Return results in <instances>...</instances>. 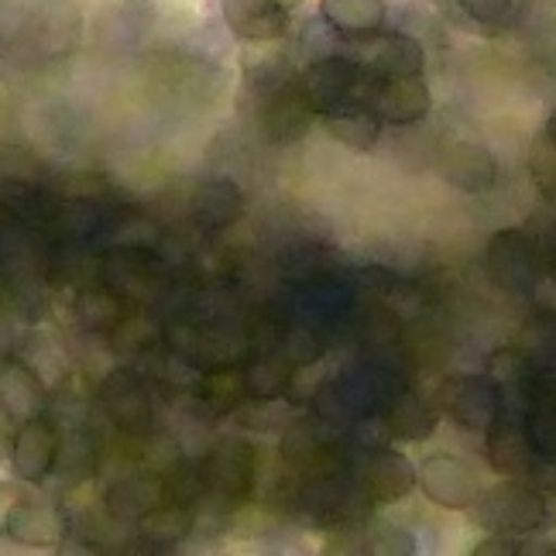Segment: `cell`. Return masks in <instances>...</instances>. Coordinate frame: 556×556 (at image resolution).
Masks as SVG:
<instances>
[{"instance_id":"cell-29","label":"cell","mask_w":556,"mask_h":556,"mask_svg":"<svg viewBox=\"0 0 556 556\" xmlns=\"http://www.w3.org/2000/svg\"><path fill=\"white\" fill-rule=\"evenodd\" d=\"M21 498H25V491H21L14 481H0V536L11 532V519H14V508Z\"/></svg>"},{"instance_id":"cell-23","label":"cell","mask_w":556,"mask_h":556,"mask_svg":"<svg viewBox=\"0 0 556 556\" xmlns=\"http://www.w3.org/2000/svg\"><path fill=\"white\" fill-rule=\"evenodd\" d=\"M192 519L186 505H155L152 511L141 516V540L152 546H176L179 540H186Z\"/></svg>"},{"instance_id":"cell-19","label":"cell","mask_w":556,"mask_h":556,"mask_svg":"<svg viewBox=\"0 0 556 556\" xmlns=\"http://www.w3.org/2000/svg\"><path fill=\"white\" fill-rule=\"evenodd\" d=\"M206 484L217 491V495H233V491H244L251 484V451L241 443H224L213 451L203 470Z\"/></svg>"},{"instance_id":"cell-24","label":"cell","mask_w":556,"mask_h":556,"mask_svg":"<svg viewBox=\"0 0 556 556\" xmlns=\"http://www.w3.org/2000/svg\"><path fill=\"white\" fill-rule=\"evenodd\" d=\"M0 206L11 210L14 217L41 220V217H49L55 203L46 189H38L25 179H14V176H0Z\"/></svg>"},{"instance_id":"cell-25","label":"cell","mask_w":556,"mask_h":556,"mask_svg":"<svg viewBox=\"0 0 556 556\" xmlns=\"http://www.w3.org/2000/svg\"><path fill=\"white\" fill-rule=\"evenodd\" d=\"M292 384V361L289 357H262L254 361L244 375V389L258 399H278Z\"/></svg>"},{"instance_id":"cell-27","label":"cell","mask_w":556,"mask_h":556,"mask_svg":"<svg viewBox=\"0 0 556 556\" xmlns=\"http://www.w3.org/2000/svg\"><path fill=\"white\" fill-rule=\"evenodd\" d=\"M467 17H475L478 25H502L505 14L511 11V0H457Z\"/></svg>"},{"instance_id":"cell-30","label":"cell","mask_w":556,"mask_h":556,"mask_svg":"<svg viewBox=\"0 0 556 556\" xmlns=\"http://www.w3.org/2000/svg\"><path fill=\"white\" fill-rule=\"evenodd\" d=\"M532 484H536L543 495H556V460H549V464H536L532 467Z\"/></svg>"},{"instance_id":"cell-17","label":"cell","mask_w":556,"mask_h":556,"mask_svg":"<svg viewBox=\"0 0 556 556\" xmlns=\"http://www.w3.org/2000/svg\"><path fill=\"white\" fill-rule=\"evenodd\" d=\"M17 543L25 546H55L62 540V516L46 505V502H35V498H21L14 508V519H11V532Z\"/></svg>"},{"instance_id":"cell-12","label":"cell","mask_w":556,"mask_h":556,"mask_svg":"<svg viewBox=\"0 0 556 556\" xmlns=\"http://www.w3.org/2000/svg\"><path fill=\"white\" fill-rule=\"evenodd\" d=\"M440 176L460 192H488L498 179V162L478 141H457L440 155Z\"/></svg>"},{"instance_id":"cell-31","label":"cell","mask_w":556,"mask_h":556,"mask_svg":"<svg viewBox=\"0 0 556 556\" xmlns=\"http://www.w3.org/2000/svg\"><path fill=\"white\" fill-rule=\"evenodd\" d=\"M11 443H14V437H11V416L0 409V457H11Z\"/></svg>"},{"instance_id":"cell-2","label":"cell","mask_w":556,"mask_h":556,"mask_svg":"<svg viewBox=\"0 0 556 556\" xmlns=\"http://www.w3.org/2000/svg\"><path fill=\"white\" fill-rule=\"evenodd\" d=\"M484 529L502 532V536H522L546 522V498L536 484H498L481 491L470 505Z\"/></svg>"},{"instance_id":"cell-33","label":"cell","mask_w":556,"mask_h":556,"mask_svg":"<svg viewBox=\"0 0 556 556\" xmlns=\"http://www.w3.org/2000/svg\"><path fill=\"white\" fill-rule=\"evenodd\" d=\"M546 135H549V141L556 144V114L549 117V124H546Z\"/></svg>"},{"instance_id":"cell-8","label":"cell","mask_w":556,"mask_h":556,"mask_svg":"<svg viewBox=\"0 0 556 556\" xmlns=\"http://www.w3.org/2000/svg\"><path fill=\"white\" fill-rule=\"evenodd\" d=\"M488 460L508 478H529L536 467V443L529 437V422L502 409V416L488 430Z\"/></svg>"},{"instance_id":"cell-10","label":"cell","mask_w":556,"mask_h":556,"mask_svg":"<svg viewBox=\"0 0 556 556\" xmlns=\"http://www.w3.org/2000/svg\"><path fill=\"white\" fill-rule=\"evenodd\" d=\"M220 14L230 35L251 46H268L289 35V11H282L271 0H220Z\"/></svg>"},{"instance_id":"cell-28","label":"cell","mask_w":556,"mask_h":556,"mask_svg":"<svg viewBox=\"0 0 556 556\" xmlns=\"http://www.w3.org/2000/svg\"><path fill=\"white\" fill-rule=\"evenodd\" d=\"M371 546L384 549V553H413V536H409V532L395 529V526H381L371 536Z\"/></svg>"},{"instance_id":"cell-22","label":"cell","mask_w":556,"mask_h":556,"mask_svg":"<svg viewBox=\"0 0 556 556\" xmlns=\"http://www.w3.org/2000/svg\"><path fill=\"white\" fill-rule=\"evenodd\" d=\"M162 498V484L155 478H127L121 481L111 495H106V508H111V516L117 519H141L144 511H152Z\"/></svg>"},{"instance_id":"cell-5","label":"cell","mask_w":556,"mask_h":556,"mask_svg":"<svg viewBox=\"0 0 556 556\" xmlns=\"http://www.w3.org/2000/svg\"><path fill=\"white\" fill-rule=\"evenodd\" d=\"M440 409L454 422L467 426V430L488 433L505 409V399L495 378H478V375H457L440 384Z\"/></svg>"},{"instance_id":"cell-20","label":"cell","mask_w":556,"mask_h":556,"mask_svg":"<svg viewBox=\"0 0 556 556\" xmlns=\"http://www.w3.org/2000/svg\"><path fill=\"white\" fill-rule=\"evenodd\" d=\"M103 402L111 416L127 426V430H138L148 419V395L141 389V381L131 371H114L103 384Z\"/></svg>"},{"instance_id":"cell-18","label":"cell","mask_w":556,"mask_h":556,"mask_svg":"<svg viewBox=\"0 0 556 556\" xmlns=\"http://www.w3.org/2000/svg\"><path fill=\"white\" fill-rule=\"evenodd\" d=\"M381 124L384 121L365 103H354V106H344V111H337V114H327V131L333 135V141L351 148V152H371V148L378 144Z\"/></svg>"},{"instance_id":"cell-3","label":"cell","mask_w":556,"mask_h":556,"mask_svg":"<svg viewBox=\"0 0 556 556\" xmlns=\"http://www.w3.org/2000/svg\"><path fill=\"white\" fill-rule=\"evenodd\" d=\"M488 275L498 289L511 295H526L543 282L546 258L540 251V241H532L526 230H498L488 241Z\"/></svg>"},{"instance_id":"cell-4","label":"cell","mask_w":556,"mask_h":556,"mask_svg":"<svg viewBox=\"0 0 556 556\" xmlns=\"http://www.w3.org/2000/svg\"><path fill=\"white\" fill-rule=\"evenodd\" d=\"M361 103L371 106L384 124L405 127V124H419L433 111V93L426 87L422 76H375V73H368Z\"/></svg>"},{"instance_id":"cell-26","label":"cell","mask_w":556,"mask_h":556,"mask_svg":"<svg viewBox=\"0 0 556 556\" xmlns=\"http://www.w3.org/2000/svg\"><path fill=\"white\" fill-rule=\"evenodd\" d=\"M529 173H532V182H536V189L556 206V144L549 141V135H540L536 144H532Z\"/></svg>"},{"instance_id":"cell-6","label":"cell","mask_w":556,"mask_h":556,"mask_svg":"<svg viewBox=\"0 0 556 556\" xmlns=\"http://www.w3.org/2000/svg\"><path fill=\"white\" fill-rule=\"evenodd\" d=\"M351 41V55L375 76H422L426 52L413 35L378 28L368 35H354Z\"/></svg>"},{"instance_id":"cell-7","label":"cell","mask_w":556,"mask_h":556,"mask_svg":"<svg viewBox=\"0 0 556 556\" xmlns=\"http://www.w3.org/2000/svg\"><path fill=\"white\" fill-rule=\"evenodd\" d=\"M416 481H419L426 498L437 502L440 508H451V511L470 508V505L478 502V495H481L478 475L460 457H454V454L426 457L422 467L416 470Z\"/></svg>"},{"instance_id":"cell-9","label":"cell","mask_w":556,"mask_h":556,"mask_svg":"<svg viewBox=\"0 0 556 556\" xmlns=\"http://www.w3.org/2000/svg\"><path fill=\"white\" fill-rule=\"evenodd\" d=\"M59 457V437L49 426V419L31 416L17 426L14 443H11V470L17 481L38 484L49 478V470L55 467Z\"/></svg>"},{"instance_id":"cell-16","label":"cell","mask_w":556,"mask_h":556,"mask_svg":"<svg viewBox=\"0 0 556 556\" xmlns=\"http://www.w3.org/2000/svg\"><path fill=\"white\" fill-rule=\"evenodd\" d=\"M319 17H324L327 28L340 31L344 38H354L384 28L389 4L384 0H319Z\"/></svg>"},{"instance_id":"cell-21","label":"cell","mask_w":556,"mask_h":556,"mask_svg":"<svg viewBox=\"0 0 556 556\" xmlns=\"http://www.w3.org/2000/svg\"><path fill=\"white\" fill-rule=\"evenodd\" d=\"M437 430V409L422 395L405 392L389 409V433L395 440H426Z\"/></svg>"},{"instance_id":"cell-32","label":"cell","mask_w":556,"mask_h":556,"mask_svg":"<svg viewBox=\"0 0 556 556\" xmlns=\"http://www.w3.org/2000/svg\"><path fill=\"white\" fill-rule=\"evenodd\" d=\"M271 4H278V8H282V11H295V8H303L306 4V0H271Z\"/></svg>"},{"instance_id":"cell-11","label":"cell","mask_w":556,"mask_h":556,"mask_svg":"<svg viewBox=\"0 0 556 556\" xmlns=\"http://www.w3.org/2000/svg\"><path fill=\"white\" fill-rule=\"evenodd\" d=\"M313 106L306 103L303 90L289 87V83H278L275 90H268V100H265V117H262V127L268 141L275 144H292L303 138L309 127H313Z\"/></svg>"},{"instance_id":"cell-13","label":"cell","mask_w":556,"mask_h":556,"mask_svg":"<svg viewBox=\"0 0 556 556\" xmlns=\"http://www.w3.org/2000/svg\"><path fill=\"white\" fill-rule=\"evenodd\" d=\"M192 220L203 230H224L244 217V197L238 182L230 179H206L197 192H192Z\"/></svg>"},{"instance_id":"cell-14","label":"cell","mask_w":556,"mask_h":556,"mask_svg":"<svg viewBox=\"0 0 556 556\" xmlns=\"http://www.w3.org/2000/svg\"><path fill=\"white\" fill-rule=\"evenodd\" d=\"M41 405H46V389L28 365H21V361L0 365V409L11 419L25 422L31 416H41Z\"/></svg>"},{"instance_id":"cell-15","label":"cell","mask_w":556,"mask_h":556,"mask_svg":"<svg viewBox=\"0 0 556 556\" xmlns=\"http://www.w3.org/2000/svg\"><path fill=\"white\" fill-rule=\"evenodd\" d=\"M365 488H368L371 502L395 505V502H402L416 488V467L405 460L402 454H395V451H381L368 464Z\"/></svg>"},{"instance_id":"cell-1","label":"cell","mask_w":556,"mask_h":556,"mask_svg":"<svg viewBox=\"0 0 556 556\" xmlns=\"http://www.w3.org/2000/svg\"><path fill=\"white\" fill-rule=\"evenodd\" d=\"M365 79L368 70L361 66L354 55H324L316 59L313 66L299 79V90H303L306 103L313 106V114H337L344 106L361 103L365 93Z\"/></svg>"}]
</instances>
